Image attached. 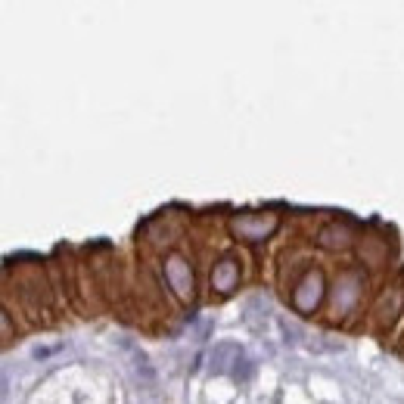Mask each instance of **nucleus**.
Masks as SVG:
<instances>
[{
	"instance_id": "1a4fd4ad",
	"label": "nucleus",
	"mask_w": 404,
	"mask_h": 404,
	"mask_svg": "<svg viewBox=\"0 0 404 404\" xmlns=\"http://www.w3.org/2000/svg\"><path fill=\"white\" fill-rule=\"evenodd\" d=\"M234 377H236V379H249V377H252V364H249V361H246V358H243V361H240V364H236Z\"/></svg>"
},
{
	"instance_id": "7ed1b4c3",
	"label": "nucleus",
	"mask_w": 404,
	"mask_h": 404,
	"mask_svg": "<svg viewBox=\"0 0 404 404\" xmlns=\"http://www.w3.org/2000/svg\"><path fill=\"white\" fill-rule=\"evenodd\" d=\"M361 290H364V274L358 268H349L339 274L336 280V292H333V311L336 314H349L355 308V302L361 299Z\"/></svg>"
},
{
	"instance_id": "6e6552de",
	"label": "nucleus",
	"mask_w": 404,
	"mask_h": 404,
	"mask_svg": "<svg viewBox=\"0 0 404 404\" xmlns=\"http://www.w3.org/2000/svg\"><path fill=\"white\" fill-rule=\"evenodd\" d=\"M349 240H351L349 227H339V224H327L317 234V243L327 249H342V246H349Z\"/></svg>"
},
{
	"instance_id": "f03ea898",
	"label": "nucleus",
	"mask_w": 404,
	"mask_h": 404,
	"mask_svg": "<svg viewBox=\"0 0 404 404\" xmlns=\"http://www.w3.org/2000/svg\"><path fill=\"white\" fill-rule=\"evenodd\" d=\"M321 302H323V271L308 268L305 277H302L292 290V308L299 314H311V311H317Z\"/></svg>"
},
{
	"instance_id": "423d86ee",
	"label": "nucleus",
	"mask_w": 404,
	"mask_h": 404,
	"mask_svg": "<svg viewBox=\"0 0 404 404\" xmlns=\"http://www.w3.org/2000/svg\"><path fill=\"white\" fill-rule=\"evenodd\" d=\"M401 308H404V271H401V277L395 280L392 286H386V292L379 295V305H377L379 323H392L395 317L401 314Z\"/></svg>"
},
{
	"instance_id": "f257e3e1",
	"label": "nucleus",
	"mask_w": 404,
	"mask_h": 404,
	"mask_svg": "<svg viewBox=\"0 0 404 404\" xmlns=\"http://www.w3.org/2000/svg\"><path fill=\"white\" fill-rule=\"evenodd\" d=\"M277 227H280V215L274 212H243L230 221L234 236H240L246 243H264L271 234H277Z\"/></svg>"
},
{
	"instance_id": "9d476101",
	"label": "nucleus",
	"mask_w": 404,
	"mask_h": 404,
	"mask_svg": "<svg viewBox=\"0 0 404 404\" xmlns=\"http://www.w3.org/2000/svg\"><path fill=\"white\" fill-rule=\"evenodd\" d=\"M13 336V327H10V314H4V339Z\"/></svg>"
},
{
	"instance_id": "39448f33",
	"label": "nucleus",
	"mask_w": 404,
	"mask_h": 404,
	"mask_svg": "<svg viewBox=\"0 0 404 404\" xmlns=\"http://www.w3.org/2000/svg\"><path fill=\"white\" fill-rule=\"evenodd\" d=\"M240 283V262L234 255H224L218 264L212 268V290L218 295H230Z\"/></svg>"
},
{
	"instance_id": "0eeeda50",
	"label": "nucleus",
	"mask_w": 404,
	"mask_h": 404,
	"mask_svg": "<svg viewBox=\"0 0 404 404\" xmlns=\"http://www.w3.org/2000/svg\"><path fill=\"white\" fill-rule=\"evenodd\" d=\"M208 361H212V364H208L212 373H234L236 364L243 361V355H240V349H236L234 342H221V345H215V351H212Z\"/></svg>"
},
{
	"instance_id": "20e7f679",
	"label": "nucleus",
	"mask_w": 404,
	"mask_h": 404,
	"mask_svg": "<svg viewBox=\"0 0 404 404\" xmlns=\"http://www.w3.org/2000/svg\"><path fill=\"white\" fill-rule=\"evenodd\" d=\"M165 280H168V286L175 290L177 299H193V292H196V280H193V268L187 264V258L180 255H168L165 258Z\"/></svg>"
}]
</instances>
